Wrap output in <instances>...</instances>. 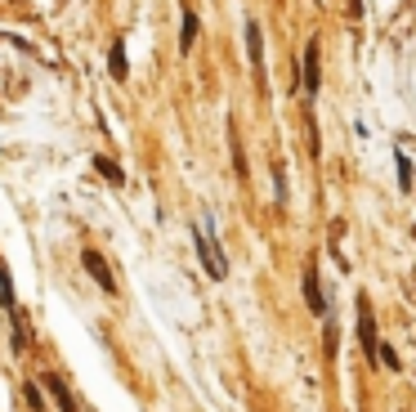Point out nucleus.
I'll use <instances>...</instances> for the list:
<instances>
[{"mask_svg":"<svg viewBox=\"0 0 416 412\" xmlns=\"http://www.w3.org/2000/svg\"><path fill=\"white\" fill-rule=\"evenodd\" d=\"M193 247H197V256L206 264V273L215 278H228V256H224V247H219V238H215V220L206 215V224L202 228H193Z\"/></svg>","mask_w":416,"mask_h":412,"instance_id":"nucleus-1","label":"nucleus"},{"mask_svg":"<svg viewBox=\"0 0 416 412\" xmlns=\"http://www.w3.org/2000/svg\"><path fill=\"white\" fill-rule=\"evenodd\" d=\"M296 72H300V94L313 103L318 90H323V41H318V36H309V45H304Z\"/></svg>","mask_w":416,"mask_h":412,"instance_id":"nucleus-2","label":"nucleus"},{"mask_svg":"<svg viewBox=\"0 0 416 412\" xmlns=\"http://www.w3.org/2000/svg\"><path fill=\"white\" fill-rule=\"evenodd\" d=\"M300 292H304V305H309V314H313V318H327V305H332V300L323 296V283H318V264H304Z\"/></svg>","mask_w":416,"mask_h":412,"instance_id":"nucleus-3","label":"nucleus"},{"mask_svg":"<svg viewBox=\"0 0 416 412\" xmlns=\"http://www.w3.org/2000/svg\"><path fill=\"white\" fill-rule=\"evenodd\" d=\"M81 264H85V273L99 283V292L117 296V278H112V269H108V260L99 256V251H94V247H81Z\"/></svg>","mask_w":416,"mask_h":412,"instance_id":"nucleus-4","label":"nucleus"},{"mask_svg":"<svg viewBox=\"0 0 416 412\" xmlns=\"http://www.w3.org/2000/svg\"><path fill=\"white\" fill-rule=\"evenodd\" d=\"M358 345L367 359H376V318H372V300H367V292L358 296Z\"/></svg>","mask_w":416,"mask_h":412,"instance_id":"nucleus-5","label":"nucleus"},{"mask_svg":"<svg viewBox=\"0 0 416 412\" xmlns=\"http://www.w3.org/2000/svg\"><path fill=\"white\" fill-rule=\"evenodd\" d=\"M247 58H251L255 81H260V90H264V32H260L255 18H247Z\"/></svg>","mask_w":416,"mask_h":412,"instance_id":"nucleus-6","label":"nucleus"},{"mask_svg":"<svg viewBox=\"0 0 416 412\" xmlns=\"http://www.w3.org/2000/svg\"><path fill=\"white\" fill-rule=\"evenodd\" d=\"M41 385L50 390V399L58 404V412H81V408H77V399H72V390H67V381L58 377V372H41Z\"/></svg>","mask_w":416,"mask_h":412,"instance_id":"nucleus-7","label":"nucleus"},{"mask_svg":"<svg viewBox=\"0 0 416 412\" xmlns=\"http://www.w3.org/2000/svg\"><path fill=\"white\" fill-rule=\"evenodd\" d=\"M197 32H202V18L183 5V14H179V54H183V58H188L193 45H197Z\"/></svg>","mask_w":416,"mask_h":412,"instance_id":"nucleus-8","label":"nucleus"},{"mask_svg":"<svg viewBox=\"0 0 416 412\" xmlns=\"http://www.w3.org/2000/svg\"><path fill=\"white\" fill-rule=\"evenodd\" d=\"M108 72H112V81H126L130 77V58H126V41H117L108 45Z\"/></svg>","mask_w":416,"mask_h":412,"instance_id":"nucleus-9","label":"nucleus"},{"mask_svg":"<svg viewBox=\"0 0 416 412\" xmlns=\"http://www.w3.org/2000/svg\"><path fill=\"white\" fill-rule=\"evenodd\" d=\"M94 171H99L103 179H108V184H126V171H121V162H112V157H94Z\"/></svg>","mask_w":416,"mask_h":412,"instance_id":"nucleus-10","label":"nucleus"},{"mask_svg":"<svg viewBox=\"0 0 416 412\" xmlns=\"http://www.w3.org/2000/svg\"><path fill=\"white\" fill-rule=\"evenodd\" d=\"M394 175H398V188H403V193H408L416 175H412V157H408V153H403V148L394 153Z\"/></svg>","mask_w":416,"mask_h":412,"instance_id":"nucleus-11","label":"nucleus"},{"mask_svg":"<svg viewBox=\"0 0 416 412\" xmlns=\"http://www.w3.org/2000/svg\"><path fill=\"white\" fill-rule=\"evenodd\" d=\"M0 305L9 309H18V296H14V283H9V269H5V260H0Z\"/></svg>","mask_w":416,"mask_h":412,"instance_id":"nucleus-12","label":"nucleus"},{"mask_svg":"<svg viewBox=\"0 0 416 412\" xmlns=\"http://www.w3.org/2000/svg\"><path fill=\"white\" fill-rule=\"evenodd\" d=\"M376 359L385 363L389 372H403V359H398V349L394 345H385V341H376Z\"/></svg>","mask_w":416,"mask_h":412,"instance_id":"nucleus-13","label":"nucleus"},{"mask_svg":"<svg viewBox=\"0 0 416 412\" xmlns=\"http://www.w3.org/2000/svg\"><path fill=\"white\" fill-rule=\"evenodd\" d=\"M273 193H278V206H287V166L273 162Z\"/></svg>","mask_w":416,"mask_h":412,"instance_id":"nucleus-14","label":"nucleus"},{"mask_svg":"<svg viewBox=\"0 0 416 412\" xmlns=\"http://www.w3.org/2000/svg\"><path fill=\"white\" fill-rule=\"evenodd\" d=\"M228 139H233V171L247 179V157H242V143H238V130H228Z\"/></svg>","mask_w":416,"mask_h":412,"instance_id":"nucleus-15","label":"nucleus"},{"mask_svg":"<svg viewBox=\"0 0 416 412\" xmlns=\"http://www.w3.org/2000/svg\"><path fill=\"white\" fill-rule=\"evenodd\" d=\"M27 404H32V412H45V399H41V385H27Z\"/></svg>","mask_w":416,"mask_h":412,"instance_id":"nucleus-16","label":"nucleus"}]
</instances>
